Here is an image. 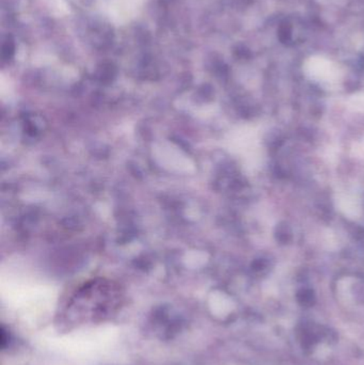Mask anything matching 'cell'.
Listing matches in <instances>:
<instances>
[{
	"mask_svg": "<svg viewBox=\"0 0 364 365\" xmlns=\"http://www.w3.org/2000/svg\"><path fill=\"white\" fill-rule=\"evenodd\" d=\"M336 205L338 211L347 218L357 219L361 216L363 205L357 195L350 192H340L336 195Z\"/></svg>",
	"mask_w": 364,
	"mask_h": 365,
	"instance_id": "6da1fadb",
	"label": "cell"
},
{
	"mask_svg": "<svg viewBox=\"0 0 364 365\" xmlns=\"http://www.w3.org/2000/svg\"><path fill=\"white\" fill-rule=\"evenodd\" d=\"M347 107L352 112L364 114V95H355L350 98Z\"/></svg>",
	"mask_w": 364,
	"mask_h": 365,
	"instance_id": "7a4b0ae2",
	"label": "cell"
},
{
	"mask_svg": "<svg viewBox=\"0 0 364 365\" xmlns=\"http://www.w3.org/2000/svg\"><path fill=\"white\" fill-rule=\"evenodd\" d=\"M352 154L358 158L364 159V138L352 145Z\"/></svg>",
	"mask_w": 364,
	"mask_h": 365,
	"instance_id": "3957f363",
	"label": "cell"
}]
</instances>
